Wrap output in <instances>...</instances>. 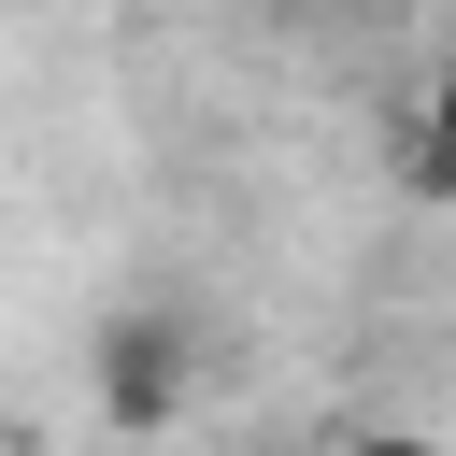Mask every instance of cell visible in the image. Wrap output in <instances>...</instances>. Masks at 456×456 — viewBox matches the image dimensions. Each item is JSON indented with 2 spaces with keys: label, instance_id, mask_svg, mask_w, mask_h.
<instances>
[{
  "label": "cell",
  "instance_id": "1",
  "mask_svg": "<svg viewBox=\"0 0 456 456\" xmlns=\"http://www.w3.org/2000/svg\"><path fill=\"white\" fill-rule=\"evenodd\" d=\"M86 385H100V413H114V428H171V413H185V385H200V356H185V328H171V314H114V328L86 342Z\"/></svg>",
  "mask_w": 456,
  "mask_h": 456
},
{
  "label": "cell",
  "instance_id": "2",
  "mask_svg": "<svg viewBox=\"0 0 456 456\" xmlns=\"http://www.w3.org/2000/svg\"><path fill=\"white\" fill-rule=\"evenodd\" d=\"M413 185L428 200H456V71L428 86V114H413Z\"/></svg>",
  "mask_w": 456,
  "mask_h": 456
},
{
  "label": "cell",
  "instance_id": "3",
  "mask_svg": "<svg viewBox=\"0 0 456 456\" xmlns=\"http://www.w3.org/2000/svg\"><path fill=\"white\" fill-rule=\"evenodd\" d=\"M342 456H442V442H428V428H356Z\"/></svg>",
  "mask_w": 456,
  "mask_h": 456
}]
</instances>
